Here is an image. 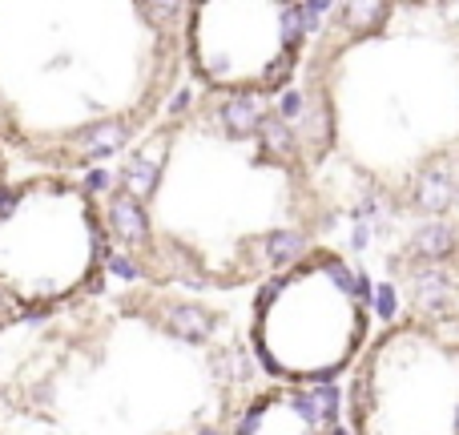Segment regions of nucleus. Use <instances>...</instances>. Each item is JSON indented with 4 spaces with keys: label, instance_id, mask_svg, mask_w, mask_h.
<instances>
[{
    "label": "nucleus",
    "instance_id": "obj_6",
    "mask_svg": "<svg viewBox=\"0 0 459 435\" xmlns=\"http://www.w3.org/2000/svg\"><path fill=\"white\" fill-rule=\"evenodd\" d=\"M161 145H166V137H161V142H153V145H145V150H137L134 158L126 161V170H121V182H126L129 198H145V194H150V186L158 182Z\"/></svg>",
    "mask_w": 459,
    "mask_h": 435
},
{
    "label": "nucleus",
    "instance_id": "obj_2",
    "mask_svg": "<svg viewBox=\"0 0 459 435\" xmlns=\"http://www.w3.org/2000/svg\"><path fill=\"white\" fill-rule=\"evenodd\" d=\"M254 347L266 371L318 387L359 367L371 347L367 278L334 250H310L274 274L254 307Z\"/></svg>",
    "mask_w": 459,
    "mask_h": 435
},
{
    "label": "nucleus",
    "instance_id": "obj_11",
    "mask_svg": "<svg viewBox=\"0 0 459 435\" xmlns=\"http://www.w3.org/2000/svg\"><path fill=\"white\" fill-rule=\"evenodd\" d=\"M4 307H8V294H4V286H0V315H4Z\"/></svg>",
    "mask_w": 459,
    "mask_h": 435
},
{
    "label": "nucleus",
    "instance_id": "obj_8",
    "mask_svg": "<svg viewBox=\"0 0 459 435\" xmlns=\"http://www.w3.org/2000/svg\"><path fill=\"white\" fill-rule=\"evenodd\" d=\"M166 326L186 343H206L214 331V315L202 307H169L166 310Z\"/></svg>",
    "mask_w": 459,
    "mask_h": 435
},
{
    "label": "nucleus",
    "instance_id": "obj_7",
    "mask_svg": "<svg viewBox=\"0 0 459 435\" xmlns=\"http://www.w3.org/2000/svg\"><path fill=\"white\" fill-rule=\"evenodd\" d=\"M109 226H113V234H117L121 242L129 246V250L145 242V214H142V206H137V198H129L126 190L113 194V202H109Z\"/></svg>",
    "mask_w": 459,
    "mask_h": 435
},
{
    "label": "nucleus",
    "instance_id": "obj_12",
    "mask_svg": "<svg viewBox=\"0 0 459 435\" xmlns=\"http://www.w3.org/2000/svg\"><path fill=\"white\" fill-rule=\"evenodd\" d=\"M198 435H222V431H218V428H202Z\"/></svg>",
    "mask_w": 459,
    "mask_h": 435
},
{
    "label": "nucleus",
    "instance_id": "obj_1",
    "mask_svg": "<svg viewBox=\"0 0 459 435\" xmlns=\"http://www.w3.org/2000/svg\"><path fill=\"white\" fill-rule=\"evenodd\" d=\"M331 150L403 190L459 153V4H375L318 73Z\"/></svg>",
    "mask_w": 459,
    "mask_h": 435
},
{
    "label": "nucleus",
    "instance_id": "obj_9",
    "mask_svg": "<svg viewBox=\"0 0 459 435\" xmlns=\"http://www.w3.org/2000/svg\"><path fill=\"white\" fill-rule=\"evenodd\" d=\"M126 142H129V126H121V121H101V126H93V134L85 137L81 158H109V153L126 150Z\"/></svg>",
    "mask_w": 459,
    "mask_h": 435
},
{
    "label": "nucleus",
    "instance_id": "obj_4",
    "mask_svg": "<svg viewBox=\"0 0 459 435\" xmlns=\"http://www.w3.org/2000/svg\"><path fill=\"white\" fill-rule=\"evenodd\" d=\"M315 4H206L194 21V61L214 89L274 93L299 69Z\"/></svg>",
    "mask_w": 459,
    "mask_h": 435
},
{
    "label": "nucleus",
    "instance_id": "obj_10",
    "mask_svg": "<svg viewBox=\"0 0 459 435\" xmlns=\"http://www.w3.org/2000/svg\"><path fill=\"white\" fill-rule=\"evenodd\" d=\"M109 266H113V274H121V278H134L137 274V262L134 258H121V254H113Z\"/></svg>",
    "mask_w": 459,
    "mask_h": 435
},
{
    "label": "nucleus",
    "instance_id": "obj_5",
    "mask_svg": "<svg viewBox=\"0 0 459 435\" xmlns=\"http://www.w3.org/2000/svg\"><path fill=\"white\" fill-rule=\"evenodd\" d=\"M238 435H342L339 396L326 383L266 391L246 407Z\"/></svg>",
    "mask_w": 459,
    "mask_h": 435
},
{
    "label": "nucleus",
    "instance_id": "obj_3",
    "mask_svg": "<svg viewBox=\"0 0 459 435\" xmlns=\"http://www.w3.org/2000/svg\"><path fill=\"white\" fill-rule=\"evenodd\" d=\"M351 435H459V315H411L367 347Z\"/></svg>",
    "mask_w": 459,
    "mask_h": 435
}]
</instances>
